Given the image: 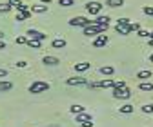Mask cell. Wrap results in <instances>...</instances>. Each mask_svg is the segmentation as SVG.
Wrapping results in <instances>:
<instances>
[{
    "mask_svg": "<svg viewBox=\"0 0 153 127\" xmlns=\"http://www.w3.org/2000/svg\"><path fill=\"white\" fill-rule=\"evenodd\" d=\"M49 89V84L48 82H40V80H36L29 85V93L33 95H40V93H46V91Z\"/></svg>",
    "mask_w": 153,
    "mask_h": 127,
    "instance_id": "6da1fadb",
    "label": "cell"
},
{
    "mask_svg": "<svg viewBox=\"0 0 153 127\" xmlns=\"http://www.w3.org/2000/svg\"><path fill=\"white\" fill-rule=\"evenodd\" d=\"M89 24H91V20H88L84 16H75L69 20V26H73V27H88Z\"/></svg>",
    "mask_w": 153,
    "mask_h": 127,
    "instance_id": "7a4b0ae2",
    "label": "cell"
},
{
    "mask_svg": "<svg viewBox=\"0 0 153 127\" xmlns=\"http://www.w3.org/2000/svg\"><path fill=\"white\" fill-rule=\"evenodd\" d=\"M86 11H88L89 15H99V13L102 11V4H100V2H88V4H86Z\"/></svg>",
    "mask_w": 153,
    "mask_h": 127,
    "instance_id": "3957f363",
    "label": "cell"
},
{
    "mask_svg": "<svg viewBox=\"0 0 153 127\" xmlns=\"http://www.w3.org/2000/svg\"><path fill=\"white\" fill-rule=\"evenodd\" d=\"M113 96L115 98H120V100H128L131 96V91L128 87H124V89H113Z\"/></svg>",
    "mask_w": 153,
    "mask_h": 127,
    "instance_id": "277c9868",
    "label": "cell"
},
{
    "mask_svg": "<svg viewBox=\"0 0 153 127\" xmlns=\"http://www.w3.org/2000/svg\"><path fill=\"white\" fill-rule=\"evenodd\" d=\"M29 38H35V40H38V42H42V40H46L48 36L44 35V33H40V31H36V29H29L27 33H26Z\"/></svg>",
    "mask_w": 153,
    "mask_h": 127,
    "instance_id": "5b68a950",
    "label": "cell"
},
{
    "mask_svg": "<svg viewBox=\"0 0 153 127\" xmlns=\"http://www.w3.org/2000/svg\"><path fill=\"white\" fill-rule=\"evenodd\" d=\"M66 84L68 85H88V80L82 76H75V78H68Z\"/></svg>",
    "mask_w": 153,
    "mask_h": 127,
    "instance_id": "8992f818",
    "label": "cell"
},
{
    "mask_svg": "<svg viewBox=\"0 0 153 127\" xmlns=\"http://www.w3.org/2000/svg\"><path fill=\"white\" fill-rule=\"evenodd\" d=\"M106 44H108V36H106V35H99L97 38L93 40V47H97V49H99V47H104Z\"/></svg>",
    "mask_w": 153,
    "mask_h": 127,
    "instance_id": "52a82bcc",
    "label": "cell"
},
{
    "mask_svg": "<svg viewBox=\"0 0 153 127\" xmlns=\"http://www.w3.org/2000/svg\"><path fill=\"white\" fill-rule=\"evenodd\" d=\"M29 16H31V11L29 9H20V11H18V15H16V20L22 22V20H26V18H29Z\"/></svg>",
    "mask_w": 153,
    "mask_h": 127,
    "instance_id": "ba28073f",
    "label": "cell"
},
{
    "mask_svg": "<svg viewBox=\"0 0 153 127\" xmlns=\"http://www.w3.org/2000/svg\"><path fill=\"white\" fill-rule=\"evenodd\" d=\"M42 62H44L46 65H59V64H60V60L56 58V57H44Z\"/></svg>",
    "mask_w": 153,
    "mask_h": 127,
    "instance_id": "9c48e42d",
    "label": "cell"
},
{
    "mask_svg": "<svg viewBox=\"0 0 153 127\" xmlns=\"http://www.w3.org/2000/svg\"><path fill=\"white\" fill-rule=\"evenodd\" d=\"M13 89V84L7 82V80H0V93H6V91H11Z\"/></svg>",
    "mask_w": 153,
    "mask_h": 127,
    "instance_id": "30bf717a",
    "label": "cell"
},
{
    "mask_svg": "<svg viewBox=\"0 0 153 127\" xmlns=\"http://www.w3.org/2000/svg\"><path fill=\"white\" fill-rule=\"evenodd\" d=\"M91 67V64L89 62H80V64H75V71H79V73H84V71H88Z\"/></svg>",
    "mask_w": 153,
    "mask_h": 127,
    "instance_id": "8fae6325",
    "label": "cell"
},
{
    "mask_svg": "<svg viewBox=\"0 0 153 127\" xmlns=\"http://www.w3.org/2000/svg\"><path fill=\"white\" fill-rule=\"evenodd\" d=\"M115 31L120 33V35H129V33H131V31H129V26H122V24H117V26H115Z\"/></svg>",
    "mask_w": 153,
    "mask_h": 127,
    "instance_id": "7c38bea8",
    "label": "cell"
},
{
    "mask_svg": "<svg viewBox=\"0 0 153 127\" xmlns=\"http://www.w3.org/2000/svg\"><path fill=\"white\" fill-rule=\"evenodd\" d=\"M51 46H53L55 49H64V47H66V40H64V38H56V40L51 42Z\"/></svg>",
    "mask_w": 153,
    "mask_h": 127,
    "instance_id": "4fadbf2b",
    "label": "cell"
},
{
    "mask_svg": "<svg viewBox=\"0 0 153 127\" xmlns=\"http://www.w3.org/2000/svg\"><path fill=\"white\" fill-rule=\"evenodd\" d=\"M88 120H93V118H91V115H88L86 111L80 113V115H76V122H79V123H84V122H88Z\"/></svg>",
    "mask_w": 153,
    "mask_h": 127,
    "instance_id": "5bb4252c",
    "label": "cell"
},
{
    "mask_svg": "<svg viewBox=\"0 0 153 127\" xmlns=\"http://www.w3.org/2000/svg\"><path fill=\"white\" fill-rule=\"evenodd\" d=\"M149 76H151V71H149V69H144V71H139V73H137V78H139V80H148Z\"/></svg>",
    "mask_w": 153,
    "mask_h": 127,
    "instance_id": "9a60e30c",
    "label": "cell"
},
{
    "mask_svg": "<svg viewBox=\"0 0 153 127\" xmlns=\"http://www.w3.org/2000/svg\"><path fill=\"white\" fill-rule=\"evenodd\" d=\"M46 11H48V6H42V4L31 6V13H46Z\"/></svg>",
    "mask_w": 153,
    "mask_h": 127,
    "instance_id": "2e32d148",
    "label": "cell"
},
{
    "mask_svg": "<svg viewBox=\"0 0 153 127\" xmlns=\"http://www.w3.org/2000/svg\"><path fill=\"white\" fill-rule=\"evenodd\" d=\"M133 111H135V107H133L131 104H124V105L120 107V113H124V115H131Z\"/></svg>",
    "mask_w": 153,
    "mask_h": 127,
    "instance_id": "e0dca14e",
    "label": "cell"
},
{
    "mask_svg": "<svg viewBox=\"0 0 153 127\" xmlns=\"http://www.w3.org/2000/svg\"><path fill=\"white\" fill-rule=\"evenodd\" d=\"M139 89L140 91H149V93H151V91H153V84L151 82H140L139 84Z\"/></svg>",
    "mask_w": 153,
    "mask_h": 127,
    "instance_id": "ac0fdd59",
    "label": "cell"
},
{
    "mask_svg": "<svg viewBox=\"0 0 153 127\" xmlns=\"http://www.w3.org/2000/svg\"><path fill=\"white\" fill-rule=\"evenodd\" d=\"M100 73H102L104 76H111L113 73H115V69H113L111 65H104V67H100Z\"/></svg>",
    "mask_w": 153,
    "mask_h": 127,
    "instance_id": "d6986e66",
    "label": "cell"
},
{
    "mask_svg": "<svg viewBox=\"0 0 153 127\" xmlns=\"http://www.w3.org/2000/svg\"><path fill=\"white\" fill-rule=\"evenodd\" d=\"M100 87H104V89H106V87H111V89H113V87H115V80L104 78V80H100Z\"/></svg>",
    "mask_w": 153,
    "mask_h": 127,
    "instance_id": "ffe728a7",
    "label": "cell"
},
{
    "mask_svg": "<svg viewBox=\"0 0 153 127\" xmlns=\"http://www.w3.org/2000/svg\"><path fill=\"white\" fill-rule=\"evenodd\" d=\"M106 6H109V7H120V6H124V0H108Z\"/></svg>",
    "mask_w": 153,
    "mask_h": 127,
    "instance_id": "44dd1931",
    "label": "cell"
},
{
    "mask_svg": "<svg viewBox=\"0 0 153 127\" xmlns=\"http://www.w3.org/2000/svg\"><path fill=\"white\" fill-rule=\"evenodd\" d=\"M69 111H71L73 115H80V113H84V111H86V109H84L82 105H71V107H69Z\"/></svg>",
    "mask_w": 153,
    "mask_h": 127,
    "instance_id": "7402d4cb",
    "label": "cell"
},
{
    "mask_svg": "<svg viewBox=\"0 0 153 127\" xmlns=\"http://www.w3.org/2000/svg\"><path fill=\"white\" fill-rule=\"evenodd\" d=\"M91 22H93V24H100V26H102V24H108V26H109V16H99L97 20H91Z\"/></svg>",
    "mask_w": 153,
    "mask_h": 127,
    "instance_id": "603a6c76",
    "label": "cell"
},
{
    "mask_svg": "<svg viewBox=\"0 0 153 127\" xmlns=\"http://www.w3.org/2000/svg\"><path fill=\"white\" fill-rule=\"evenodd\" d=\"M29 47H33V49H38V47H40V42H38V40H35V38H27V42H26Z\"/></svg>",
    "mask_w": 153,
    "mask_h": 127,
    "instance_id": "cb8c5ba5",
    "label": "cell"
},
{
    "mask_svg": "<svg viewBox=\"0 0 153 127\" xmlns=\"http://www.w3.org/2000/svg\"><path fill=\"white\" fill-rule=\"evenodd\" d=\"M11 7H16V9H20L22 7V2H20V0H9V2H7Z\"/></svg>",
    "mask_w": 153,
    "mask_h": 127,
    "instance_id": "d4e9b609",
    "label": "cell"
},
{
    "mask_svg": "<svg viewBox=\"0 0 153 127\" xmlns=\"http://www.w3.org/2000/svg\"><path fill=\"white\" fill-rule=\"evenodd\" d=\"M9 11H11L9 4H0V13H9Z\"/></svg>",
    "mask_w": 153,
    "mask_h": 127,
    "instance_id": "484cf974",
    "label": "cell"
},
{
    "mask_svg": "<svg viewBox=\"0 0 153 127\" xmlns=\"http://www.w3.org/2000/svg\"><path fill=\"white\" fill-rule=\"evenodd\" d=\"M59 4L62 7H69V6H73V0H59Z\"/></svg>",
    "mask_w": 153,
    "mask_h": 127,
    "instance_id": "4316f807",
    "label": "cell"
},
{
    "mask_svg": "<svg viewBox=\"0 0 153 127\" xmlns=\"http://www.w3.org/2000/svg\"><path fill=\"white\" fill-rule=\"evenodd\" d=\"M124 87H126V82L120 80V82H115V87L113 89H124Z\"/></svg>",
    "mask_w": 153,
    "mask_h": 127,
    "instance_id": "83f0119b",
    "label": "cell"
},
{
    "mask_svg": "<svg viewBox=\"0 0 153 127\" xmlns=\"http://www.w3.org/2000/svg\"><path fill=\"white\" fill-rule=\"evenodd\" d=\"M142 11H144L146 15H149V16H153V7H149V6H144V7H142Z\"/></svg>",
    "mask_w": 153,
    "mask_h": 127,
    "instance_id": "f1b7e54d",
    "label": "cell"
},
{
    "mask_svg": "<svg viewBox=\"0 0 153 127\" xmlns=\"http://www.w3.org/2000/svg\"><path fill=\"white\" fill-rule=\"evenodd\" d=\"M15 42H16V44H26V42H27V38H26V36H16Z\"/></svg>",
    "mask_w": 153,
    "mask_h": 127,
    "instance_id": "f546056e",
    "label": "cell"
},
{
    "mask_svg": "<svg viewBox=\"0 0 153 127\" xmlns=\"http://www.w3.org/2000/svg\"><path fill=\"white\" fill-rule=\"evenodd\" d=\"M137 35L140 36V38H146V36H149V33H148V31H144V29H139V31H137Z\"/></svg>",
    "mask_w": 153,
    "mask_h": 127,
    "instance_id": "4dcf8cb0",
    "label": "cell"
},
{
    "mask_svg": "<svg viewBox=\"0 0 153 127\" xmlns=\"http://www.w3.org/2000/svg\"><path fill=\"white\" fill-rule=\"evenodd\" d=\"M139 29H140V24H137V22L135 24H129V31H139Z\"/></svg>",
    "mask_w": 153,
    "mask_h": 127,
    "instance_id": "1f68e13d",
    "label": "cell"
},
{
    "mask_svg": "<svg viewBox=\"0 0 153 127\" xmlns=\"http://www.w3.org/2000/svg\"><path fill=\"white\" fill-rule=\"evenodd\" d=\"M117 24H122V26H129L131 22H129V18H120V20H119Z\"/></svg>",
    "mask_w": 153,
    "mask_h": 127,
    "instance_id": "d6a6232c",
    "label": "cell"
},
{
    "mask_svg": "<svg viewBox=\"0 0 153 127\" xmlns=\"http://www.w3.org/2000/svg\"><path fill=\"white\" fill-rule=\"evenodd\" d=\"M7 76V69H2L0 67V78H6Z\"/></svg>",
    "mask_w": 153,
    "mask_h": 127,
    "instance_id": "836d02e7",
    "label": "cell"
},
{
    "mask_svg": "<svg viewBox=\"0 0 153 127\" xmlns=\"http://www.w3.org/2000/svg\"><path fill=\"white\" fill-rule=\"evenodd\" d=\"M82 127H93V120H88V122H84V123H80Z\"/></svg>",
    "mask_w": 153,
    "mask_h": 127,
    "instance_id": "e575fe53",
    "label": "cell"
},
{
    "mask_svg": "<svg viewBox=\"0 0 153 127\" xmlns=\"http://www.w3.org/2000/svg\"><path fill=\"white\" fill-rule=\"evenodd\" d=\"M15 65H16V67H26V65H27V64H26V62H24V60H20V62H16V64H15Z\"/></svg>",
    "mask_w": 153,
    "mask_h": 127,
    "instance_id": "d590c367",
    "label": "cell"
},
{
    "mask_svg": "<svg viewBox=\"0 0 153 127\" xmlns=\"http://www.w3.org/2000/svg\"><path fill=\"white\" fill-rule=\"evenodd\" d=\"M0 49H6V42L4 40H0Z\"/></svg>",
    "mask_w": 153,
    "mask_h": 127,
    "instance_id": "8d00e7d4",
    "label": "cell"
},
{
    "mask_svg": "<svg viewBox=\"0 0 153 127\" xmlns=\"http://www.w3.org/2000/svg\"><path fill=\"white\" fill-rule=\"evenodd\" d=\"M42 4H51V0H42Z\"/></svg>",
    "mask_w": 153,
    "mask_h": 127,
    "instance_id": "74e56055",
    "label": "cell"
},
{
    "mask_svg": "<svg viewBox=\"0 0 153 127\" xmlns=\"http://www.w3.org/2000/svg\"><path fill=\"white\" fill-rule=\"evenodd\" d=\"M2 38H4V33H2V31H0V40H2Z\"/></svg>",
    "mask_w": 153,
    "mask_h": 127,
    "instance_id": "f35d334b",
    "label": "cell"
},
{
    "mask_svg": "<svg viewBox=\"0 0 153 127\" xmlns=\"http://www.w3.org/2000/svg\"><path fill=\"white\" fill-rule=\"evenodd\" d=\"M149 38H151V40H153V31H151V33H149Z\"/></svg>",
    "mask_w": 153,
    "mask_h": 127,
    "instance_id": "ab89813d",
    "label": "cell"
},
{
    "mask_svg": "<svg viewBox=\"0 0 153 127\" xmlns=\"http://www.w3.org/2000/svg\"><path fill=\"white\" fill-rule=\"evenodd\" d=\"M149 60H151V62H153V53H151V54H149Z\"/></svg>",
    "mask_w": 153,
    "mask_h": 127,
    "instance_id": "60d3db41",
    "label": "cell"
},
{
    "mask_svg": "<svg viewBox=\"0 0 153 127\" xmlns=\"http://www.w3.org/2000/svg\"><path fill=\"white\" fill-rule=\"evenodd\" d=\"M149 46H151V47H153V40H151V38H149Z\"/></svg>",
    "mask_w": 153,
    "mask_h": 127,
    "instance_id": "b9f144b4",
    "label": "cell"
},
{
    "mask_svg": "<svg viewBox=\"0 0 153 127\" xmlns=\"http://www.w3.org/2000/svg\"><path fill=\"white\" fill-rule=\"evenodd\" d=\"M149 109H151V113H153V104H151V105H149Z\"/></svg>",
    "mask_w": 153,
    "mask_h": 127,
    "instance_id": "7bdbcfd3",
    "label": "cell"
}]
</instances>
